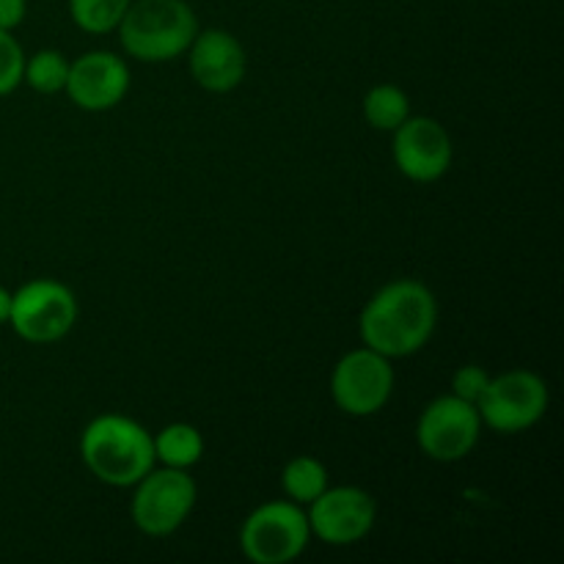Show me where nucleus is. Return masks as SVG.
<instances>
[{
  "label": "nucleus",
  "instance_id": "1",
  "mask_svg": "<svg viewBox=\"0 0 564 564\" xmlns=\"http://www.w3.org/2000/svg\"><path fill=\"white\" fill-rule=\"evenodd\" d=\"M438 328V297L424 281L394 279L380 286L358 317L361 345L400 361L430 345Z\"/></svg>",
  "mask_w": 564,
  "mask_h": 564
},
{
  "label": "nucleus",
  "instance_id": "22",
  "mask_svg": "<svg viewBox=\"0 0 564 564\" xmlns=\"http://www.w3.org/2000/svg\"><path fill=\"white\" fill-rule=\"evenodd\" d=\"M9 314H11V290H6V286L0 284V328L9 325Z\"/></svg>",
  "mask_w": 564,
  "mask_h": 564
},
{
  "label": "nucleus",
  "instance_id": "20",
  "mask_svg": "<svg viewBox=\"0 0 564 564\" xmlns=\"http://www.w3.org/2000/svg\"><path fill=\"white\" fill-rule=\"evenodd\" d=\"M488 383H490L488 369L479 367V364H463V367L452 375V394L477 405V400L482 397L485 386Z\"/></svg>",
  "mask_w": 564,
  "mask_h": 564
},
{
  "label": "nucleus",
  "instance_id": "7",
  "mask_svg": "<svg viewBox=\"0 0 564 564\" xmlns=\"http://www.w3.org/2000/svg\"><path fill=\"white\" fill-rule=\"evenodd\" d=\"M80 317L75 292L55 279L25 281L11 292L9 328L28 345H55L66 339Z\"/></svg>",
  "mask_w": 564,
  "mask_h": 564
},
{
  "label": "nucleus",
  "instance_id": "14",
  "mask_svg": "<svg viewBox=\"0 0 564 564\" xmlns=\"http://www.w3.org/2000/svg\"><path fill=\"white\" fill-rule=\"evenodd\" d=\"M154 444V460L158 466L180 468V471H191L202 463L207 441H204L202 430L193 427L187 422H171L163 430L152 435Z\"/></svg>",
  "mask_w": 564,
  "mask_h": 564
},
{
  "label": "nucleus",
  "instance_id": "16",
  "mask_svg": "<svg viewBox=\"0 0 564 564\" xmlns=\"http://www.w3.org/2000/svg\"><path fill=\"white\" fill-rule=\"evenodd\" d=\"M411 116V97L397 83H378L364 94V119L372 130L394 132Z\"/></svg>",
  "mask_w": 564,
  "mask_h": 564
},
{
  "label": "nucleus",
  "instance_id": "18",
  "mask_svg": "<svg viewBox=\"0 0 564 564\" xmlns=\"http://www.w3.org/2000/svg\"><path fill=\"white\" fill-rule=\"evenodd\" d=\"M132 0H66L69 20L88 36L116 33Z\"/></svg>",
  "mask_w": 564,
  "mask_h": 564
},
{
  "label": "nucleus",
  "instance_id": "9",
  "mask_svg": "<svg viewBox=\"0 0 564 564\" xmlns=\"http://www.w3.org/2000/svg\"><path fill=\"white\" fill-rule=\"evenodd\" d=\"M482 419L474 402L449 391L424 405L416 422V444L433 463H460L482 438Z\"/></svg>",
  "mask_w": 564,
  "mask_h": 564
},
{
  "label": "nucleus",
  "instance_id": "11",
  "mask_svg": "<svg viewBox=\"0 0 564 564\" xmlns=\"http://www.w3.org/2000/svg\"><path fill=\"white\" fill-rule=\"evenodd\" d=\"M391 158L405 180L433 185L449 174L455 163V143L438 119L411 113L391 132Z\"/></svg>",
  "mask_w": 564,
  "mask_h": 564
},
{
  "label": "nucleus",
  "instance_id": "8",
  "mask_svg": "<svg viewBox=\"0 0 564 564\" xmlns=\"http://www.w3.org/2000/svg\"><path fill=\"white\" fill-rule=\"evenodd\" d=\"M394 361L369 347L345 352L330 369V400L345 416H378L394 394Z\"/></svg>",
  "mask_w": 564,
  "mask_h": 564
},
{
  "label": "nucleus",
  "instance_id": "19",
  "mask_svg": "<svg viewBox=\"0 0 564 564\" xmlns=\"http://www.w3.org/2000/svg\"><path fill=\"white\" fill-rule=\"evenodd\" d=\"M25 50L11 31H0V97H9L22 86Z\"/></svg>",
  "mask_w": 564,
  "mask_h": 564
},
{
  "label": "nucleus",
  "instance_id": "2",
  "mask_svg": "<svg viewBox=\"0 0 564 564\" xmlns=\"http://www.w3.org/2000/svg\"><path fill=\"white\" fill-rule=\"evenodd\" d=\"M80 460L86 471L97 482L108 488L124 490L132 488L141 477H147L158 460H154L152 433L124 413H99L83 427Z\"/></svg>",
  "mask_w": 564,
  "mask_h": 564
},
{
  "label": "nucleus",
  "instance_id": "5",
  "mask_svg": "<svg viewBox=\"0 0 564 564\" xmlns=\"http://www.w3.org/2000/svg\"><path fill=\"white\" fill-rule=\"evenodd\" d=\"M551 389L534 369H507L490 375L482 397L477 400L482 427L499 435H521L540 424L549 413Z\"/></svg>",
  "mask_w": 564,
  "mask_h": 564
},
{
  "label": "nucleus",
  "instance_id": "10",
  "mask_svg": "<svg viewBox=\"0 0 564 564\" xmlns=\"http://www.w3.org/2000/svg\"><path fill=\"white\" fill-rule=\"evenodd\" d=\"M306 516L312 538L323 540L330 549H345L372 534L378 523V501L358 485H336V488L328 485L306 507Z\"/></svg>",
  "mask_w": 564,
  "mask_h": 564
},
{
  "label": "nucleus",
  "instance_id": "21",
  "mask_svg": "<svg viewBox=\"0 0 564 564\" xmlns=\"http://www.w3.org/2000/svg\"><path fill=\"white\" fill-rule=\"evenodd\" d=\"M28 0H0V31H11L25 22Z\"/></svg>",
  "mask_w": 564,
  "mask_h": 564
},
{
  "label": "nucleus",
  "instance_id": "12",
  "mask_svg": "<svg viewBox=\"0 0 564 564\" xmlns=\"http://www.w3.org/2000/svg\"><path fill=\"white\" fill-rule=\"evenodd\" d=\"M130 66L110 50H88L69 61L64 94L75 108L86 113H105L119 108L130 94Z\"/></svg>",
  "mask_w": 564,
  "mask_h": 564
},
{
  "label": "nucleus",
  "instance_id": "6",
  "mask_svg": "<svg viewBox=\"0 0 564 564\" xmlns=\"http://www.w3.org/2000/svg\"><path fill=\"white\" fill-rule=\"evenodd\" d=\"M196 501L198 485L191 471L154 466L132 485L130 518L147 538H171L193 516Z\"/></svg>",
  "mask_w": 564,
  "mask_h": 564
},
{
  "label": "nucleus",
  "instance_id": "15",
  "mask_svg": "<svg viewBox=\"0 0 564 564\" xmlns=\"http://www.w3.org/2000/svg\"><path fill=\"white\" fill-rule=\"evenodd\" d=\"M328 485V466L314 455H295L292 460H286L284 471H281V490H284V499L295 501V505L301 507L312 505Z\"/></svg>",
  "mask_w": 564,
  "mask_h": 564
},
{
  "label": "nucleus",
  "instance_id": "13",
  "mask_svg": "<svg viewBox=\"0 0 564 564\" xmlns=\"http://www.w3.org/2000/svg\"><path fill=\"white\" fill-rule=\"evenodd\" d=\"M185 55L196 86L209 94H231L248 75L246 47L226 28H198Z\"/></svg>",
  "mask_w": 564,
  "mask_h": 564
},
{
  "label": "nucleus",
  "instance_id": "17",
  "mask_svg": "<svg viewBox=\"0 0 564 564\" xmlns=\"http://www.w3.org/2000/svg\"><path fill=\"white\" fill-rule=\"evenodd\" d=\"M69 77V58L61 50L44 47L36 50L33 55H25V72H22V86L31 91L44 94H61Z\"/></svg>",
  "mask_w": 564,
  "mask_h": 564
},
{
  "label": "nucleus",
  "instance_id": "4",
  "mask_svg": "<svg viewBox=\"0 0 564 564\" xmlns=\"http://www.w3.org/2000/svg\"><path fill=\"white\" fill-rule=\"evenodd\" d=\"M242 556L251 564H290L306 554L312 543L306 507L290 499H273L253 507L237 534Z\"/></svg>",
  "mask_w": 564,
  "mask_h": 564
},
{
  "label": "nucleus",
  "instance_id": "3",
  "mask_svg": "<svg viewBox=\"0 0 564 564\" xmlns=\"http://www.w3.org/2000/svg\"><path fill=\"white\" fill-rule=\"evenodd\" d=\"M116 33L127 58L169 64L187 53L198 33V17L187 0H132Z\"/></svg>",
  "mask_w": 564,
  "mask_h": 564
}]
</instances>
